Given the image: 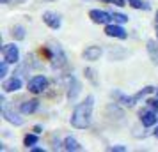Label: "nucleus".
Wrapping results in <instances>:
<instances>
[{
    "label": "nucleus",
    "instance_id": "1",
    "mask_svg": "<svg viewBox=\"0 0 158 152\" xmlns=\"http://www.w3.org/2000/svg\"><path fill=\"white\" fill-rule=\"evenodd\" d=\"M93 110H94V95H87L82 103H78L71 113L69 122L75 129H87L93 120Z\"/></svg>",
    "mask_w": 158,
    "mask_h": 152
},
{
    "label": "nucleus",
    "instance_id": "2",
    "mask_svg": "<svg viewBox=\"0 0 158 152\" xmlns=\"http://www.w3.org/2000/svg\"><path fill=\"white\" fill-rule=\"evenodd\" d=\"M153 90H155V87H151V85H149V87H144L142 90H139V92L133 94V95H124L123 92H117V90H115V92H112V97H115L117 103H121L123 106H126V108H133V106L142 99L144 95L151 94Z\"/></svg>",
    "mask_w": 158,
    "mask_h": 152
},
{
    "label": "nucleus",
    "instance_id": "3",
    "mask_svg": "<svg viewBox=\"0 0 158 152\" xmlns=\"http://www.w3.org/2000/svg\"><path fill=\"white\" fill-rule=\"evenodd\" d=\"M46 53H48V57H50L53 67L60 69V67H64V65L68 64V57H66L64 50H62V46H60L59 43H53V41L48 43V46H46Z\"/></svg>",
    "mask_w": 158,
    "mask_h": 152
},
{
    "label": "nucleus",
    "instance_id": "4",
    "mask_svg": "<svg viewBox=\"0 0 158 152\" xmlns=\"http://www.w3.org/2000/svg\"><path fill=\"white\" fill-rule=\"evenodd\" d=\"M6 94V92H4ZM2 94V115L7 122L15 124V126H22L23 124V117H22V111H15V110H9L6 106V95Z\"/></svg>",
    "mask_w": 158,
    "mask_h": 152
},
{
    "label": "nucleus",
    "instance_id": "5",
    "mask_svg": "<svg viewBox=\"0 0 158 152\" xmlns=\"http://www.w3.org/2000/svg\"><path fill=\"white\" fill-rule=\"evenodd\" d=\"M27 87H29V92H32V94H41L48 87V80L43 74H37V76H32L27 81Z\"/></svg>",
    "mask_w": 158,
    "mask_h": 152
},
{
    "label": "nucleus",
    "instance_id": "6",
    "mask_svg": "<svg viewBox=\"0 0 158 152\" xmlns=\"http://www.w3.org/2000/svg\"><path fill=\"white\" fill-rule=\"evenodd\" d=\"M2 55H4V60H7L9 64H18V62H20V48H18L15 43L4 44Z\"/></svg>",
    "mask_w": 158,
    "mask_h": 152
},
{
    "label": "nucleus",
    "instance_id": "7",
    "mask_svg": "<svg viewBox=\"0 0 158 152\" xmlns=\"http://www.w3.org/2000/svg\"><path fill=\"white\" fill-rule=\"evenodd\" d=\"M89 18L94 23H98V25H108V23L114 20L112 18V13H107L103 9H91L89 11Z\"/></svg>",
    "mask_w": 158,
    "mask_h": 152
},
{
    "label": "nucleus",
    "instance_id": "8",
    "mask_svg": "<svg viewBox=\"0 0 158 152\" xmlns=\"http://www.w3.org/2000/svg\"><path fill=\"white\" fill-rule=\"evenodd\" d=\"M105 34L108 37H115V39H126L128 34H126V30L123 29L119 23H108L107 27H105Z\"/></svg>",
    "mask_w": 158,
    "mask_h": 152
},
{
    "label": "nucleus",
    "instance_id": "9",
    "mask_svg": "<svg viewBox=\"0 0 158 152\" xmlns=\"http://www.w3.org/2000/svg\"><path fill=\"white\" fill-rule=\"evenodd\" d=\"M43 21L50 27L52 30H57L60 29V25H62V20H60V14L57 13H53V11H46L43 13Z\"/></svg>",
    "mask_w": 158,
    "mask_h": 152
},
{
    "label": "nucleus",
    "instance_id": "10",
    "mask_svg": "<svg viewBox=\"0 0 158 152\" xmlns=\"http://www.w3.org/2000/svg\"><path fill=\"white\" fill-rule=\"evenodd\" d=\"M158 111L155 110H146V111H140V122H142L144 127H153V126H156L158 122V117H156Z\"/></svg>",
    "mask_w": 158,
    "mask_h": 152
},
{
    "label": "nucleus",
    "instance_id": "11",
    "mask_svg": "<svg viewBox=\"0 0 158 152\" xmlns=\"http://www.w3.org/2000/svg\"><path fill=\"white\" fill-rule=\"evenodd\" d=\"M80 88H82V85H80V81L75 78V76H69V83H68V99L69 101H77V97H78L80 94Z\"/></svg>",
    "mask_w": 158,
    "mask_h": 152
},
{
    "label": "nucleus",
    "instance_id": "12",
    "mask_svg": "<svg viewBox=\"0 0 158 152\" xmlns=\"http://www.w3.org/2000/svg\"><path fill=\"white\" fill-rule=\"evenodd\" d=\"M103 55V50H101V46H87L85 50L82 51V57L89 60V62H96V60H100V57Z\"/></svg>",
    "mask_w": 158,
    "mask_h": 152
},
{
    "label": "nucleus",
    "instance_id": "13",
    "mask_svg": "<svg viewBox=\"0 0 158 152\" xmlns=\"http://www.w3.org/2000/svg\"><path fill=\"white\" fill-rule=\"evenodd\" d=\"M2 88H4V92H18L22 88V80L18 76H13V78H9V80L4 81Z\"/></svg>",
    "mask_w": 158,
    "mask_h": 152
},
{
    "label": "nucleus",
    "instance_id": "14",
    "mask_svg": "<svg viewBox=\"0 0 158 152\" xmlns=\"http://www.w3.org/2000/svg\"><path fill=\"white\" fill-rule=\"evenodd\" d=\"M146 50H148V55H149L151 62L155 65H158V44H156V41H155V39H148Z\"/></svg>",
    "mask_w": 158,
    "mask_h": 152
},
{
    "label": "nucleus",
    "instance_id": "15",
    "mask_svg": "<svg viewBox=\"0 0 158 152\" xmlns=\"http://www.w3.org/2000/svg\"><path fill=\"white\" fill-rule=\"evenodd\" d=\"M37 108H39V101H37V99H29V101H23L22 104H20V111H22L23 115H30V113H34Z\"/></svg>",
    "mask_w": 158,
    "mask_h": 152
},
{
    "label": "nucleus",
    "instance_id": "16",
    "mask_svg": "<svg viewBox=\"0 0 158 152\" xmlns=\"http://www.w3.org/2000/svg\"><path fill=\"white\" fill-rule=\"evenodd\" d=\"M62 149L68 150V152H78V150H82V145H80L73 136H66L64 142H62Z\"/></svg>",
    "mask_w": 158,
    "mask_h": 152
},
{
    "label": "nucleus",
    "instance_id": "17",
    "mask_svg": "<svg viewBox=\"0 0 158 152\" xmlns=\"http://www.w3.org/2000/svg\"><path fill=\"white\" fill-rule=\"evenodd\" d=\"M11 34H13V37L15 39H18V41H23L25 39V27H22V25H15L13 27V30H11Z\"/></svg>",
    "mask_w": 158,
    "mask_h": 152
},
{
    "label": "nucleus",
    "instance_id": "18",
    "mask_svg": "<svg viewBox=\"0 0 158 152\" xmlns=\"http://www.w3.org/2000/svg\"><path fill=\"white\" fill-rule=\"evenodd\" d=\"M37 140H39V138H37V133H32V134H27V136H25L23 143H25L27 149H30V147H34V145L37 143Z\"/></svg>",
    "mask_w": 158,
    "mask_h": 152
},
{
    "label": "nucleus",
    "instance_id": "19",
    "mask_svg": "<svg viewBox=\"0 0 158 152\" xmlns=\"http://www.w3.org/2000/svg\"><path fill=\"white\" fill-rule=\"evenodd\" d=\"M128 4L133 9H144V11H149V7H151L149 4H146L142 0H128Z\"/></svg>",
    "mask_w": 158,
    "mask_h": 152
},
{
    "label": "nucleus",
    "instance_id": "20",
    "mask_svg": "<svg viewBox=\"0 0 158 152\" xmlns=\"http://www.w3.org/2000/svg\"><path fill=\"white\" fill-rule=\"evenodd\" d=\"M112 18H114L115 23H119V25H123V23H128V16L126 14H121V13H112Z\"/></svg>",
    "mask_w": 158,
    "mask_h": 152
},
{
    "label": "nucleus",
    "instance_id": "21",
    "mask_svg": "<svg viewBox=\"0 0 158 152\" xmlns=\"http://www.w3.org/2000/svg\"><path fill=\"white\" fill-rule=\"evenodd\" d=\"M84 74H85V78L91 81L93 85H98V80H96V76H94V71L91 69V67H87L85 71H84Z\"/></svg>",
    "mask_w": 158,
    "mask_h": 152
},
{
    "label": "nucleus",
    "instance_id": "22",
    "mask_svg": "<svg viewBox=\"0 0 158 152\" xmlns=\"http://www.w3.org/2000/svg\"><path fill=\"white\" fill-rule=\"evenodd\" d=\"M7 65H9L7 60H2V64H0V78L7 76Z\"/></svg>",
    "mask_w": 158,
    "mask_h": 152
},
{
    "label": "nucleus",
    "instance_id": "23",
    "mask_svg": "<svg viewBox=\"0 0 158 152\" xmlns=\"http://www.w3.org/2000/svg\"><path fill=\"white\" fill-rule=\"evenodd\" d=\"M108 150L110 152H126L128 149L124 145H112V147H108Z\"/></svg>",
    "mask_w": 158,
    "mask_h": 152
},
{
    "label": "nucleus",
    "instance_id": "24",
    "mask_svg": "<svg viewBox=\"0 0 158 152\" xmlns=\"http://www.w3.org/2000/svg\"><path fill=\"white\" fill-rule=\"evenodd\" d=\"M146 104H148V106H149L151 110H155V111H158V97H156V99H149V101L146 103Z\"/></svg>",
    "mask_w": 158,
    "mask_h": 152
},
{
    "label": "nucleus",
    "instance_id": "25",
    "mask_svg": "<svg viewBox=\"0 0 158 152\" xmlns=\"http://www.w3.org/2000/svg\"><path fill=\"white\" fill-rule=\"evenodd\" d=\"M103 2L114 4V6H117V7H123V6H126V0H103Z\"/></svg>",
    "mask_w": 158,
    "mask_h": 152
},
{
    "label": "nucleus",
    "instance_id": "26",
    "mask_svg": "<svg viewBox=\"0 0 158 152\" xmlns=\"http://www.w3.org/2000/svg\"><path fill=\"white\" fill-rule=\"evenodd\" d=\"M34 133H37V134H39V133H41V126H36V127H34Z\"/></svg>",
    "mask_w": 158,
    "mask_h": 152
},
{
    "label": "nucleus",
    "instance_id": "27",
    "mask_svg": "<svg viewBox=\"0 0 158 152\" xmlns=\"http://www.w3.org/2000/svg\"><path fill=\"white\" fill-rule=\"evenodd\" d=\"M153 134H155V136L158 138V126H156V129H155V133H153Z\"/></svg>",
    "mask_w": 158,
    "mask_h": 152
},
{
    "label": "nucleus",
    "instance_id": "28",
    "mask_svg": "<svg viewBox=\"0 0 158 152\" xmlns=\"http://www.w3.org/2000/svg\"><path fill=\"white\" fill-rule=\"evenodd\" d=\"M0 2H2V4H9V2H11V0H0Z\"/></svg>",
    "mask_w": 158,
    "mask_h": 152
},
{
    "label": "nucleus",
    "instance_id": "29",
    "mask_svg": "<svg viewBox=\"0 0 158 152\" xmlns=\"http://www.w3.org/2000/svg\"><path fill=\"white\" fill-rule=\"evenodd\" d=\"M156 25H158V11H156Z\"/></svg>",
    "mask_w": 158,
    "mask_h": 152
},
{
    "label": "nucleus",
    "instance_id": "30",
    "mask_svg": "<svg viewBox=\"0 0 158 152\" xmlns=\"http://www.w3.org/2000/svg\"><path fill=\"white\" fill-rule=\"evenodd\" d=\"M156 97H158V88H156Z\"/></svg>",
    "mask_w": 158,
    "mask_h": 152
},
{
    "label": "nucleus",
    "instance_id": "31",
    "mask_svg": "<svg viewBox=\"0 0 158 152\" xmlns=\"http://www.w3.org/2000/svg\"><path fill=\"white\" fill-rule=\"evenodd\" d=\"M156 30H158V25H156Z\"/></svg>",
    "mask_w": 158,
    "mask_h": 152
}]
</instances>
